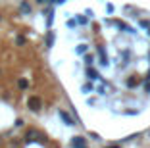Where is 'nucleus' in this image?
Instances as JSON below:
<instances>
[{"label": "nucleus", "mask_w": 150, "mask_h": 148, "mask_svg": "<svg viewBox=\"0 0 150 148\" xmlns=\"http://www.w3.org/2000/svg\"><path fill=\"white\" fill-rule=\"evenodd\" d=\"M23 140H25L27 144H31V142H35V144H42L44 140H46V137H44L39 129H35V127H29V129L25 131V137H23Z\"/></svg>", "instance_id": "obj_1"}, {"label": "nucleus", "mask_w": 150, "mask_h": 148, "mask_svg": "<svg viewBox=\"0 0 150 148\" xmlns=\"http://www.w3.org/2000/svg\"><path fill=\"white\" fill-rule=\"evenodd\" d=\"M42 106H44V102H42V98H40L39 94H29L27 96V108L31 110V112L39 113L40 110H42Z\"/></svg>", "instance_id": "obj_2"}, {"label": "nucleus", "mask_w": 150, "mask_h": 148, "mask_svg": "<svg viewBox=\"0 0 150 148\" xmlns=\"http://www.w3.org/2000/svg\"><path fill=\"white\" fill-rule=\"evenodd\" d=\"M58 118L62 119V123L66 127H73V125H77L75 123V119H73V115H71L67 110H64V108H58Z\"/></svg>", "instance_id": "obj_3"}, {"label": "nucleus", "mask_w": 150, "mask_h": 148, "mask_svg": "<svg viewBox=\"0 0 150 148\" xmlns=\"http://www.w3.org/2000/svg\"><path fill=\"white\" fill-rule=\"evenodd\" d=\"M85 77H87V81H93V83L102 81V75L98 73V69L94 67V65H88L87 69H85Z\"/></svg>", "instance_id": "obj_4"}, {"label": "nucleus", "mask_w": 150, "mask_h": 148, "mask_svg": "<svg viewBox=\"0 0 150 148\" xmlns=\"http://www.w3.org/2000/svg\"><path fill=\"white\" fill-rule=\"evenodd\" d=\"M96 54H98V64H100L102 67H110V58H108L104 46H98L96 48Z\"/></svg>", "instance_id": "obj_5"}, {"label": "nucleus", "mask_w": 150, "mask_h": 148, "mask_svg": "<svg viewBox=\"0 0 150 148\" xmlns=\"http://www.w3.org/2000/svg\"><path fill=\"white\" fill-rule=\"evenodd\" d=\"M69 146H71V148H88V146H87V139H85L83 135H75V137H71Z\"/></svg>", "instance_id": "obj_6"}, {"label": "nucleus", "mask_w": 150, "mask_h": 148, "mask_svg": "<svg viewBox=\"0 0 150 148\" xmlns=\"http://www.w3.org/2000/svg\"><path fill=\"white\" fill-rule=\"evenodd\" d=\"M54 40H56V35H54L52 29H48V31H46V35H44V46L52 48L54 46Z\"/></svg>", "instance_id": "obj_7"}, {"label": "nucleus", "mask_w": 150, "mask_h": 148, "mask_svg": "<svg viewBox=\"0 0 150 148\" xmlns=\"http://www.w3.org/2000/svg\"><path fill=\"white\" fill-rule=\"evenodd\" d=\"M19 12L25 13V16H31V13H33V6L29 4L27 0H21V2H19Z\"/></svg>", "instance_id": "obj_8"}, {"label": "nucleus", "mask_w": 150, "mask_h": 148, "mask_svg": "<svg viewBox=\"0 0 150 148\" xmlns=\"http://www.w3.org/2000/svg\"><path fill=\"white\" fill-rule=\"evenodd\" d=\"M94 91H96V87H94L93 81H87V83L81 85V92H83V94H93Z\"/></svg>", "instance_id": "obj_9"}, {"label": "nucleus", "mask_w": 150, "mask_h": 148, "mask_svg": "<svg viewBox=\"0 0 150 148\" xmlns=\"http://www.w3.org/2000/svg\"><path fill=\"white\" fill-rule=\"evenodd\" d=\"M16 85H18V89H19L21 92L29 91V79H27V77H18V81H16Z\"/></svg>", "instance_id": "obj_10"}, {"label": "nucleus", "mask_w": 150, "mask_h": 148, "mask_svg": "<svg viewBox=\"0 0 150 148\" xmlns=\"http://www.w3.org/2000/svg\"><path fill=\"white\" fill-rule=\"evenodd\" d=\"M88 44L87 42H81V44H77V46H75V54H77V56H85V54L88 52Z\"/></svg>", "instance_id": "obj_11"}, {"label": "nucleus", "mask_w": 150, "mask_h": 148, "mask_svg": "<svg viewBox=\"0 0 150 148\" xmlns=\"http://www.w3.org/2000/svg\"><path fill=\"white\" fill-rule=\"evenodd\" d=\"M139 85H141V81H139L137 77H127L125 79V87L127 89H137Z\"/></svg>", "instance_id": "obj_12"}, {"label": "nucleus", "mask_w": 150, "mask_h": 148, "mask_svg": "<svg viewBox=\"0 0 150 148\" xmlns=\"http://www.w3.org/2000/svg\"><path fill=\"white\" fill-rule=\"evenodd\" d=\"M83 60H85V65H87V67H88V65H94V64H96V56H94V54H91V52L85 54Z\"/></svg>", "instance_id": "obj_13"}, {"label": "nucleus", "mask_w": 150, "mask_h": 148, "mask_svg": "<svg viewBox=\"0 0 150 148\" xmlns=\"http://www.w3.org/2000/svg\"><path fill=\"white\" fill-rule=\"evenodd\" d=\"M13 42L18 44V46H25V44H27V39L23 35H16V37H13Z\"/></svg>", "instance_id": "obj_14"}, {"label": "nucleus", "mask_w": 150, "mask_h": 148, "mask_svg": "<svg viewBox=\"0 0 150 148\" xmlns=\"http://www.w3.org/2000/svg\"><path fill=\"white\" fill-rule=\"evenodd\" d=\"M75 21H77V25H87V23H88V18H87V16H77V18H75Z\"/></svg>", "instance_id": "obj_15"}, {"label": "nucleus", "mask_w": 150, "mask_h": 148, "mask_svg": "<svg viewBox=\"0 0 150 148\" xmlns=\"http://www.w3.org/2000/svg\"><path fill=\"white\" fill-rule=\"evenodd\" d=\"M52 21H54V10L48 12V16H46V27H48V29L52 27Z\"/></svg>", "instance_id": "obj_16"}, {"label": "nucleus", "mask_w": 150, "mask_h": 148, "mask_svg": "<svg viewBox=\"0 0 150 148\" xmlns=\"http://www.w3.org/2000/svg\"><path fill=\"white\" fill-rule=\"evenodd\" d=\"M94 92H96L98 96H104V94H106V85H100V87H96V91H94Z\"/></svg>", "instance_id": "obj_17"}, {"label": "nucleus", "mask_w": 150, "mask_h": 148, "mask_svg": "<svg viewBox=\"0 0 150 148\" xmlns=\"http://www.w3.org/2000/svg\"><path fill=\"white\" fill-rule=\"evenodd\" d=\"M88 137H91L93 140H102L100 135H98V133H94V131H88Z\"/></svg>", "instance_id": "obj_18"}, {"label": "nucleus", "mask_w": 150, "mask_h": 148, "mask_svg": "<svg viewBox=\"0 0 150 148\" xmlns=\"http://www.w3.org/2000/svg\"><path fill=\"white\" fill-rule=\"evenodd\" d=\"M66 25H67V29H73V27H77V21H75V19H67Z\"/></svg>", "instance_id": "obj_19"}, {"label": "nucleus", "mask_w": 150, "mask_h": 148, "mask_svg": "<svg viewBox=\"0 0 150 148\" xmlns=\"http://www.w3.org/2000/svg\"><path fill=\"white\" fill-rule=\"evenodd\" d=\"M139 25H141V27H144V29H150V21H148V19H142V21L139 23Z\"/></svg>", "instance_id": "obj_20"}, {"label": "nucleus", "mask_w": 150, "mask_h": 148, "mask_svg": "<svg viewBox=\"0 0 150 148\" xmlns=\"http://www.w3.org/2000/svg\"><path fill=\"white\" fill-rule=\"evenodd\" d=\"M23 125H25L23 118H18V119H16V127H23Z\"/></svg>", "instance_id": "obj_21"}, {"label": "nucleus", "mask_w": 150, "mask_h": 148, "mask_svg": "<svg viewBox=\"0 0 150 148\" xmlns=\"http://www.w3.org/2000/svg\"><path fill=\"white\" fill-rule=\"evenodd\" d=\"M104 148H121V142H114V144H106Z\"/></svg>", "instance_id": "obj_22"}, {"label": "nucleus", "mask_w": 150, "mask_h": 148, "mask_svg": "<svg viewBox=\"0 0 150 148\" xmlns=\"http://www.w3.org/2000/svg\"><path fill=\"white\" fill-rule=\"evenodd\" d=\"M123 113H125V115H135V113H139V112H137V110H125Z\"/></svg>", "instance_id": "obj_23"}, {"label": "nucleus", "mask_w": 150, "mask_h": 148, "mask_svg": "<svg viewBox=\"0 0 150 148\" xmlns=\"http://www.w3.org/2000/svg\"><path fill=\"white\" fill-rule=\"evenodd\" d=\"M87 104L88 106H94V104H96V98H87Z\"/></svg>", "instance_id": "obj_24"}, {"label": "nucleus", "mask_w": 150, "mask_h": 148, "mask_svg": "<svg viewBox=\"0 0 150 148\" xmlns=\"http://www.w3.org/2000/svg\"><path fill=\"white\" fill-rule=\"evenodd\" d=\"M85 16H87V18H93L94 12H93V10H85Z\"/></svg>", "instance_id": "obj_25"}, {"label": "nucleus", "mask_w": 150, "mask_h": 148, "mask_svg": "<svg viewBox=\"0 0 150 148\" xmlns=\"http://www.w3.org/2000/svg\"><path fill=\"white\" fill-rule=\"evenodd\" d=\"M106 10H108V13H114V6H112V4H108Z\"/></svg>", "instance_id": "obj_26"}, {"label": "nucleus", "mask_w": 150, "mask_h": 148, "mask_svg": "<svg viewBox=\"0 0 150 148\" xmlns=\"http://www.w3.org/2000/svg\"><path fill=\"white\" fill-rule=\"evenodd\" d=\"M144 92H146V94H150V81L146 83V87H144Z\"/></svg>", "instance_id": "obj_27"}, {"label": "nucleus", "mask_w": 150, "mask_h": 148, "mask_svg": "<svg viewBox=\"0 0 150 148\" xmlns=\"http://www.w3.org/2000/svg\"><path fill=\"white\" fill-rule=\"evenodd\" d=\"M35 2H37V4H48L50 0H35Z\"/></svg>", "instance_id": "obj_28"}, {"label": "nucleus", "mask_w": 150, "mask_h": 148, "mask_svg": "<svg viewBox=\"0 0 150 148\" xmlns=\"http://www.w3.org/2000/svg\"><path fill=\"white\" fill-rule=\"evenodd\" d=\"M144 79H146V81H150V69H148V73H146V77H144Z\"/></svg>", "instance_id": "obj_29"}, {"label": "nucleus", "mask_w": 150, "mask_h": 148, "mask_svg": "<svg viewBox=\"0 0 150 148\" xmlns=\"http://www.w3.org/2000/svg\"><path fill=\"white\" fill-rule=\"evenodd\" d=\"M58 4L62 6V4H66V0H58Z\"/></svg>", "instance_id": "obj_30"}, {"label": "nucleus", "mask_w": 150, "mask_h": 148, "mask_svg": "<svg viewBox=\"0 0 150 148\" xmlns=\"http://www.w3.org/2000/svg\"><path fill=\"white\" fill-rule=\"evenodd\" d=\"M50 2H52V4H58V0H50Z\"/></svg>", "instance_id": "obj_31"}, {"label": "nucleus", "mask_w": 150, "mask_h": 148, "mask_svg": "<svg viewBox=\"0 0 150 148\" xmlns=\"http://www.w3.org/2000/svg\"><path fill=\"white\" fill-rule=\"evenodd\" d=\"M0 23H2V13H0Z\"/></svg>", "instance_id": "obj_32"}, {"label": "nucleus", "mask_w": 150, "mask_h": 148, "mask_svg": "<svg viewBox=\"0 0 150 148\" xmlns=\"http://www.w3.org/2000/svg\"><path fill=\"white\" fill-rule=\"evenodd\" d=\"M148 37H150V29H148Z\"/></svg>", "instance_id": "obj_33"}]
</instances>
